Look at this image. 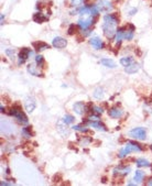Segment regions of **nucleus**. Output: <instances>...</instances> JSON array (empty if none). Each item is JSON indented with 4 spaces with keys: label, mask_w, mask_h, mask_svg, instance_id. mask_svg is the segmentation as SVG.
<instances>
[{
    "label": "nucleus",
    "mask_w": 152,
    "mask_h": 186,
    "mask_svg": "<svg viewBox=\"0 0 152 186\" xmlns=\"http://www.w3.org/2000/svg\"><path fill=\"white\" fill-rule=\"evenodd\" d=\"M47 20V17H45L42 12H36L33 14V21L36 23H43Z\"/></svg>",
    "instance_id": "obj_17"
},
{
    "label": "nucleus",
    "mask_w": 152,
    "mask_h": 186,
    "mask_svg": "<svg viewBox=\"0 0 152 186\" xmlns=\"http://www.w3.org/2000/svg\"><path fill=\"white\" fill-rule=\"evenodd\" d=\"M33 46L35 47V50L38 52H41L43 50H46V49H50V45L44 42H34L33 43Z\"/></svg>",
    "instance_id": "obj_19"
},
{
    "label": "nucleus",
    "mask_w": 152,
    "mask_h": 186,
    "mask_svg": "<svg viewBox=\"0 0 152 186\" xmlns=\"http://www.w3.org/2000/svg\"><path fill=\"white\" fill-rule=\"evenodd\" d=\"M74 130H76V131H80V132H87L88 131V129L85 128V127L83 126H73L72 127Z\"/></svg>",
    "instance_id": "obj_31"
},
{
    "label": "nucleus",
    "mask_w": 152,
    "mask_h": 186,
    "mask_svg": "<svg viewBox=\"0 0 152 186\" xmlns=\"http://www.w3.org/2000/svg\"><path fill=\"white\" fill-rule=\"evenodd\" d=\"M74 32H75V25L74 24H71L69 25V35H72V34H74Z\"/></svg>",
    "instance_id": "obj_34"
},
{
    "label": "nucleus",
    "mask_w": 152,
    "mask_h": 186,
    "mask_svg": "<svg viewBox=\"0 0 152 186\" xmlns=\"http://www.w3.org/2000/svg\"><path fill=\"white\" fill-rule=\"evenodd\" d=\"M131 171L130 166H124V165H119V166L113 169V175H127Z\"/></svg>",
    "instance_id": "obj_10"
},
{
    "label": "nucleus",
    "mask_w": 152,
    "mask_h": 186,
    "mask_svg": "<svg viewBox=\"0 0 152 186\" xmlns=\"http://www.w3.org/2000/svg\"><path fill=\"white\" fill-rule=\"evenodd\" d=\"M146 184H148V185H152V178H150L149 182H148V183H146Z\"/></svg>",
    "instance_id": "obj_38"
},
{
    "label": "nucleus",
    "mask_w": 152,
    "mask_h": 186,
    "mask_svg": "<svg viewBox=\"0 0 152 186\" xmlns=\"http://www.w3.org/2000/svg\"><path fill=\"white\" fill-rule=\"evenodd\" d=\"M150 149H151V150H152V144H151V145H150Z\"/></svg>",
    "instance_id": "obj_40"
},
{
    "label": "nucleus",
    "mask_w": 152,
    "mask_h": 186,
    "mask_svg": "<svg viewBox=\"0 0 152 186\" xmlns=\"http://www.w3.org/2000/svg\"><path fill=\"white\" fill-rule=\"evenodd\" d=\"M28 72L31 75H33V76H42L41 72H40L39 69H38V66H35L34 64H29Z\"/></svg>",
    "instance_id": "obj_16"
},
{
    "label": "nucleus",
    "mask_w": 152,
    "mask_h": 186,
    "mask_svg": "<svg viewBox=\"0 0 152 186\" xmlns=\"http://www.w3.org/2000/svg\"><path fill=\"white\" fill-rule=\"evenodd\" d=\"M143 150V148L141 147L139 143H135V142H128L127 144L124 145V148H122L121 150L119 151V154H118V158L122 159L124 156L129 154L130 152H141Z\"/></svg>",
    "instance_id": "obj_2"
},
{
    "label": "nucleus",
    "mask_w": 152,
    "mask_h": 186,
    "mask_svg": "<svg viewBox=\"0 0 152 186\" xmlns=\"http://www.w3.org/2000/svg\"><path fill=\"white\" fill-rule=\"evenodd\" d=\"M135 13H137V9H135V8L132 9V10L130 11V12H129V16H133Z\"/></svg>",
    "instance_id": "obj_36"
},
{
    "label": "nucleus",
    "mask_w": 152,
    "mask_h": 186,
    "mask_svg": "<svg viewBox=\"0 0 152 186\" xmlns=\"http://www.w3.org/2000/svg\"><path fill=\"white\" fill-rule=\"evenodd\" d=\"M108 115L110 116L111 118H115V119H118L122 116V110L118 107H113L108 110Z\"/></svg>",
    "instance_id": "obj_13"
},
{
    "label": "nucleus",
    "mask_w": 152,
    "mask_h": 186,
    "mask_svg": "<svg viewBox=\"0 0 152 186\" xmlns=\"http://www.w3.org/2000/svg\"><path fill=\"white\" fill-rule=\"evenodd\" d=\"M117 24H118V18L115 14H106L104 17V23H102V30L104 34L107 39H113L117 32Z\"/></svg>",
    "instance_id": "obj_1"
},
{
    "label": "nucleus",
    "mask_w": 152,
    "mask_h": 186,
    "mask_svg": "<svg viewBox=\"0 0 152 186\" xmlns=\"http://www.w3.org/2000/svg\"><path fill=\"white\" fill-rule=\"evenodd\" d=\"M93 107V109H94V111L96 112L97 115H100V113H102V109L100 108V107L98 106H91Z\"/></svg>",
    "instance_id": "obj_33"
},
{
    "label": "nucleus",
    "mask_w": 152,
    "mask_h": 186,
    "mask_svg": "<svg viewBox=\"0 0 152 186\" xmlns=\"http://www.w3.org/2000/svg\"><path fill=\"white\" fill-rule=\"evenodd\" d=\"M3 20H5V16L1 14V24H3Z\"/></svg>",
    "instance_id": "obj_37"
},
{
    "label": "nucleus",
    "mask_w": 152,
    "mask_h": 186,
    "mask_svg": "<svg viewBox=\"0 0 152 186\" xmlns=\"http://www.w3.org/2000/svg\"><path fill=\"white\" fill-rule=\"evenodd\" d=\"M6 54L8 55L10 58H14V51L13 50H6Z\"/></svg>",
    "instance_id": "obj_32"
},
{
    "label": "nucleus",
    "mask_w": 152,
    "mask_h": 186,
    "mask_svg": "<svg viewBox=\"0 0 152 186\" xmlns=\"http://www.w3.org/2000/svg\"><path fill=\"white\" fill-rule=\"evenodd\" d=\"M139 69H140L139 64L133 62V63H131L130 65L124 67V72H126L127 74H135V73H137V72L139 71Z\"/></svg>",
    "instance_id": "obj_14"
},
{
    "label": "nucleus",
    "mask_w": 152,
    "mask_h": 186,
    "mask_svg": "<svg viewBox=\"0 0 152 186\" xmlns=\"http://www.w3.org/2000/svg\"><path fill=\"white\" fill-rule=\"evenodd\" d=\"M63 121L64 123H66V125H69V123H72L73 121H74V117L71 115H65L63 118Z\"/></svg>",
    "instance_id": "obj_28"
},
{
    "label": "nucleus",
    "mask_w": 152,
    "mask_h": 186,
    "mask_svg": "<svg viewBox=\"0 0 152 186\" xmlns=\"http://www.w3.org/2000/svg\"><path fill=\"white\" fill-rule=\"evenodd\" d=\"M89 43H91V46L94 47V49H96V50L104 49V42H102L99 38H97V36H95V38H91V40H89Z\"/></svg>",
    "instance_id": "obj_11"
},
{
    "label": "nucleus",
    "mask_w": 152,
    "mask_h": 186,
    "mask_svg": "<svg viewBox=\"0 0 152 186\" xmlns=\"http://www.w3.org/2000/svg\"><path fill=\"white\" fill-rule=\"evenodd\" d=\"M100 12H109L113 10V5L109 0H98V2L96 3Z\"/></svg>",
    "instance_id": "obj_6"
},
{
    "label": "nucleus",
    "mask_w": 152,
    "mask_h": 186,
    "mask_svg": "<svg viewBox=\"0 0 152 186\" xmlns=\"http://www.w3.org/2000/svg\"><path fill=\"white\" fill-rule=\"evenodd\" d=\"M135 164H137V166H139V167H148L151 165L149 161H146V160H144V159H137L135 160Z\"/></svg>",
    "instance_id": "obj_22"
},
{
    "label": "nucleus",
    "mask_w": 152,
    "mask_h": 186,
    "mask_svg": "<svg viewBox=\"0 0 152 186\" xmlns=\"http://www.w3.org/2000/svg\"><path fill=\"white\" fill-rule=\"evenodd\" d=\"M89 120H93V121H98V116H89V118H88Z\"/></svg>",
    "instance_id": "obj_35"
},
{
    "label": "nucleus",
    "mask_w": 152,
    "mask_h": 186,
    "mask_svg": "<svg viewBox=\"0 0 152 186\" xmlns=\"http://www.w3.org/2000/svg\"><path fill=\"white\" fill-rule=\"evenodd\" d=\"M143 176H144V173L142 172V171H140V170L135 171V181L137 182V183H141V182H142V180H143Z\"/></svg>",
    "instance_id": "obj_23"
},
{
    "label": "nucleus",
    "mask_w": 152,
    "mask_h": 186,
    "mask_svg": "<svg viewBox=\"0 0 152 186\" xmlns=\"http://www.w3.org/2000/svg\"><path fill=\"white\" fill-rule=\"evenodd\" d=\"M131 63H133V58H130V56H128V58H120V64H121L122 66H128L130 65Z\"/></svg>",
    "instance_id": "obj_24"
},
{
    "label": "nucleus",
    "mask_w": 152,
    "mask_h": 186,
    "mask_svg": "<svg viewBox=\"0 0 152 186\" xmlns=\"http://www.w3.org/2000/svg\"><path fill=\"white\" fill-rule=\"evenodd\" d=\"M94 97L96 99H102L104 97V89L100 87H97L94 91Z\"/></svg>",
    "instance_id": "obj_25"
},
{
    "label": "nucleus",
    "mask_w": 152,
    "mask_h": 186,
    "mask_svg": "<svg viewBox=\"0 0 152 186\" xmlns=\"http://www.w3.org/2000/svg\"><path fill=\"white\" fill-rule=\"evenodd\" d=\"M84 3V0H71V6L72 7H75V8H77L80 6H82Z\"/></svg>",
    "instance_id": "obj_29"
},
{
    "label": "nucleus",
    "mask_w": 152,
    "mask_h": 186,
    "mask_svg": "<svg viewBox=\"0 0 152 186\" xmlns=\"http://www.w3.org/2000/svg\"><path fill=\"white\" fill-rule=\"evenodd\" d=\"M22 134L25 138H31L32 137V132H31V127H25L22 129Z\"/></svg>",
    "instance_id": "obj_27"
},
{
    "label": "nucleus",
    "mask_w": 152,
    "mask_h": 186,
    "mask_svg": "<svg viewBox=\"0 0 152 186\" xmlns=\"http://www.w3.org/2000/svg\"><path fill=\"white\" fill-rule=\"evenodd\" d=\"M130 137L135 138L137 140H144L146 138V132L143 128L138 127V128H133L132 130H130L129 132Z\"/></svg>",
    "instance_id": "obj_4"
},
{
    "label": "nucleus",
    "mask_w": 152,
    "mask_h": 186,
    "mask_svg": "<svg viewBox=\"0 0 152 186\" xmlns=\"http://www.w3.org/2000/svg\"><path fill=\"white\" fill-rule=\"evenodd\" d=\"M100 63L104 66H106V67H109V69H115L116 67V63L111 58H102Z\"/></svg>",
    "instance_id": "obj_20"
},
{
    "label": "nucleus",
    "mask_w": 152,
    "mask_h": 186,
    "mask_svg": "<svg viewBox=\"0 0 152 186\" xmlns=\"http://www.w3.org/2000/svg\"><path fill=\"white\" fill-rule=\"evenodd\" d=\"M129 30H127L124 32V39L130 41V40H132L133 39V31H135V25L133 24H129Z\"/></svg>",
    "instance_id": "obj_21"
},
{
    "label": "nucleus",
    "mask_w": 152,
    "mask_h": 186,
    "mask_svg": "<svg viewBox=\"0 0 152 186\" xmlns=\"http://www.w3.org/2000/svg\"><path fill=\"white\" fill-rule=\"evenodd\" d=\"M1 112H5V108H3V106H1Z\"/></svg>",
    "instance_id": "obj_39"
},
{
    "label": "nucleus",
    "mask_w": 152,
    "mask_h": 186,
    "mask_svg": "<svg viewBox=\"0 0 152 186\" xmlns=\"http://www.w3.org/2000/svg\"><path fill=\"white\" fill-rule=\"evenodd\" d=\"M35 63H36V65L40 66V67H43V65H44V58H43L42 55H36Z\"/></svg>",
    "instance_id": "obj_26"
},
{
    "label": "nucleus",
    "mask_w": 152,
    "mask_h": 186,
    "mask_svg": "<svg viewBox=\"0 0 152 186\" xmlns=\"http://www.w3.org/2000/svg\"><path fill=\"white\" fill-rule=\"evenodd\" d=\"M36 107V101L33 97H27L24 100V108L25 110L31 113V112H33V110L35 109Z\"/></svg>",
    "instance_id": "obj_7"
},
{
    "label": "nucleus",
    "mask_w": 152,
    "mask_h": 186,
    "mask_svg": "<svg viewBox=\"0 0 152 186\" xmlns=\"http://www.w3.org/2000/svg\"><path fill=\"white\" fill-rule=\"evenodd\" d=\"M124 28L121 27V28H118L117 29V32H116V35H115V39H116V42H117V45H120L121 43L122 39H124Z\"/></svg>",
    "instance_id": "obj_15"
},
{
    "label": "nucleus",
    "mask_w": 152,
    "mask_h": 186,
    "mask_svg": "<svg viewBox=\"0 0 152 186\" xmlns=\"http://www.w3.org/2000/svg\"><path fill=\"white\" fill-rule=\"evenodd\" d=\"M88 126L93 127V128H96L97 130H102V131H107L106 127L104 126L102 123H100L99 121H91V120H89Z\"/></svg>",
    "instance_id": "obj_18"
},
{
    "label": "nucleus",
    "mask_w": 152,
    "mask_h": 186,
    "mask_svg": "<svg viewBox=\"0 0 152 186\" xmlns=\"http://www.w3.org/2000/svg\"><path fill=\"white\" fill-rule=\"evenodd\" d=\"M94 23V19H93V16H89V17H83L78 20V27H80V30H87L89 29L91 24Z\"/></svg>",
    "instance_id": "obj_5"
},
{
    "label": "nucleus",
    "mask_w": 152,
    "mask_h": 186,
    "mask_svg": "<svg viewBox=\"0 0 152 186\" xmlns=\"http://www.w3.org/2000/svg\"><path fill=\"white\" fill-rule=\"evenodd\" d=\"M52 45L54 47H56V49L62 50L67 45V41L64 38H62V36H56V38L53 39Z\"/></svg>",
    "instance_id": "obj_9"
},
{
    "label": "nucleus",
    "mask_w": 152,
    "mask_h": 186,
    "mask_svg": "<svg viewBox=\"0 0 152 186\" xmlns=\"http://www.w3.org/2000/svg\"><path fill=\"white\" fill-rule=\"evenodd\" d=\"M73 109H74V111L76 112L77 115H83L84 112L86 111V106L84 102H82V101H77V102H75L74 104Z\"/></svg>",
    "instance_id": "obj_12"
},
{
    "label": "nucleus",
    "mask_w": 152,
    "mask_h": 186,
    "mask_svg": "<svg viewBox=\"0 0 152 186\" xmlns=\"http://www.w3.org/2000/svg\"><path fill=\"white\" fill-rule=\"evenodd\" d=\"M9 115L13 116V117L18 120V122L22 123V125L28 123V121H29L28 117L25 116V113L22 111V109H21V107H20L19 105H14V106H12L10 111H9Z\"/></svg>",
    "instance_id": "obj_3"
},
{
    "label": "nucleus",
    "mask_w": 152,
    "mask_h": 186,
    "mask_svg": "<svg viewBox=\"0 0 152 186\" xmlns=\"http://www.w3.org/2000/svg\"><path fill=\"white\" fill-rule=\"evenodd\" d=\"M91 142V138H86V137H83L80 139V145H86L88 144V143Z\"/></svg>",
    "instance_id": "obj_30"
},
{
    "label": "nucleus",
    "mask_w": 152,
    "mask_h": 186,
    "mask_svg": "<svg viewBox=\"0 0 152 186\" xmlns=\"http://www.w3.org/2000/svg\"><path fill=\"white\" fill-rule=\"evenodd\" d=\"M30 55H32V52H31V50L28 49V47H23L21 51H20L19 53V65H21V64H23L25 62V61L28 60L29 56Z\"/></svg>",
    "instance_id": "obj_8"
}]
</instances>
